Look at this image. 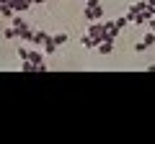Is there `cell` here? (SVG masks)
Masks as SVG:
<instances>
[{"label": "cell", "mask_w": 155, "mask_h": 144, "mask_svg": "<svg viewBox=\"0 0 155 144\" xmlns=\"http://www.w3.org/2000/svg\"><path fill=\"white\" fill-rule=\"evenodd\" d=\"M28 62H31V67H34V72H47V64H44V52L39 49H34V52H28Z\"/></svg>", "instance_id": "obj_1"}, {"label": "cell", "mask_w": 155, "mask_h": 144, "mask_svg": "<svg viewBox=\"0 0 155 144\" xmlns=\"http://www.w3.org/2000/svg\"><path fill=\"white\" fill-rule=\"evenodd\" d=\"M153 44H155V31H150V33H145V36H142V41L134 44V52H147Z\"/></svg>", "instance_id": "obj_2"}, {"label": "cell", "mask_w": 155, "mask_h": 144, "mask_svg": "<svg viewBox=\"0 0 155 144\" xmlns=\"http://www.w3.org/2000/svg\"><path fill=\"white\" fill-rule=\"evenodd\" d=\"M127 26H129V18H127V16H116V18H114V26H111V33L119 39V33H122Z\"/></svg>", "instance_id": "obj_3"}, {"label": "cell", "mask_w": 155, "mask_h": 144, "mask_svg": "<svg viewBox=\"0 0 155 144\" xmlns=\"http://www.w3.org/2000/svg\"><path fill=\"white\" fill-rule=\"evenodd\" d=\"M83 18H85V21H101V18H104V8H101V5H96V8H85V11H83Z\"/></svg>", "instance_id": "obj_4"}, {"label": "cell", "mask_w": 155, "mask_h": 144, "mask_svg": "<svg viewBox=\"0 0 155 144\" xmlns=\"http://www.w3.org/2000/svg\"><path fill=\"white\" fill-rule=\"evenodd\" d=\"M49 36H52V33H47V31H41V28H36V31H34V41H31V44L41 49V46L49 41Z\"/></svg>", "instance_id": "obj_5"}, {"label": "cell", "mask_w": 155, "mask_h": 144, "mask_svg": "<svg viewBox=\"0 0 155 144\" xmlns=\"http://www.w3.org/2000/svg\"><path fill=\"white\" fill-rule=\"evenodd\" d=\"M8 5H11L13 11H16V13H26L28 8L34 5V3H31V0H11V3H8Z\"/></svg>", "instance_id": "obj_6"}, {"label": "cell", "mask_w": 155, "mask_h": 144, "mask_svg": "<svg viewBox=\"0 0 155 144\" xmlns=\"http://www.w3.org/2000/svg\"><path fill=\"white\" fill-rule=\"evenodd\" d=\"M114 46H116V41H101V44H96V52H98L101 57H109L111 52H114Z\"/></svg>", "instance_id": "obj_7"}, {"label": "cell", "mask_w": 155, "mask_h": 144, "mask_svg": "<svg viewBox=\"0 0 155 144\" xmlns=\"http://www.w3.org/2000/svg\"><path fill=\"white\" fill-rule=\"evenodd\" d=\"M16 41H34V28L26 26L21 31H16Z\"/></svg>", "instance_id": "obj_8"}, {"label": "cell", "mask_w": 155, "mask_h": 144, "mask_svg": "<svg viewBox=\"0 0 155 144\" xmlns=\"http://www.w3.org/2000/svg\"><path fill=\"white\" fill-rule=\"evenodd\" d=\"M80 46H85V49H96L93 36H91V33H83V36H80Z\"/></svg>", "instance_id": "obj_9"}, {"label": "cell", "mask_w": 155, "mask_h": 144, "mask_svg": "<svg viewBox=\"0 0 155 144\" xmlns=\"http://www.w3.org/2000/svg\"><path fill=\"white\" fill-rule=\"evenodd\" d=\"M0 16H3V18H8V21H11V18L16 16V11H13V8H11V5H8V3H5V5H0Z\"/></svg>", "instance_id": "obj_10"}, {"label": "cell", "mask_w": 155, "mask_h": 144, "mask_svg": "<svg viewBox=\"0 0 155 144\" xmlns=\"http://www.w3.org/2000/svg\"><path fill=\"white\" fill-rule=\"evenodd\" d=\"M41 52H44V54H54V52H57V44L52 41V36H49V41H47V44L41 46Z\"/></svg>", "instance_id": "obj_11"}, {"label": "cell", "mask_w": 155, "mask_h": 144, "mask_svg": "<svg viewBox=\"0 0 155 144\" xmlns=\"http://www.w3.org/2000/svg\"><path fill=\"white\" fill-rule=\"evenodd\" d=\"M52 41H54L57 46H62V44H67V33H54V36H52Z\"/></svg>", "instance_id": "obj_12"}, {"label": "cell", "mask_w": 155, "mask_h": 144, "mask_svg": "<svg viewBox=\"0 0 155 144\" xmlns=\"http://www.w3.org/2000/svg\"><path fill=\"white\" fill-rule=\"evenodd\" d=\"M16 54H18V57H21V59H23V62H26V59H28V49H23V46H18V49H16Z\"/></svg>", "instance_id": "obj_13"}, {"label": "cell", "mask_w": 155, "mask_h": 144, "mask_svg": "<svg viewBox=\"0 0 155 144\" xmlns=\"http://www.w3.org/2000/svg\"><path fill=\"white\" fill-rule=\"evenodd\" d=\"M3 36H5V39H8V41H13V39H16V28H13V26H11V28H8V31H5V33H3Z\"/></svg>", "instance_id": "obj_14"}, {"label": "cell", "mask_w": 155, "mask_h": 144, "mask_svg": "<svg viewBox=\"0 0 155 144\" xmlns=\"http://www.w3.org/2000/svg\"><path fill=\"white\" fill-rule=\"evenodd\" d=\"M96 5H101L98 0H85V8H96Z\"/></svg>", "instance_id": "obj_15"}, {"label": "cell", "mask_w": 155, "mask_h": 144, "mask_svg": "<svg viewBox=\"0 0 155 144\" xmlns=\"http://www.w3.org/2000/svg\"><path fill=\"white\" fill-rule=\"evenodd\" d=\"M47 0H34V5H44Z\"/></svg>", "instance_id": "obj_16"}, {"label": "cell", "mask_w": 155, "mask_h": 144, "mask_svg": "<svg viewBox=\"0 0 155 144\" xmlns=\"http://www.w3.org/2000/svg\"><path fill=\"white\" fill-rule=\"evenodd\" d=\"M31 3H34V0H31Z\"/></svg>", "instance_id": "obj_17"}]
</instances>
